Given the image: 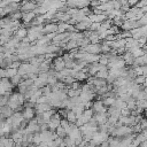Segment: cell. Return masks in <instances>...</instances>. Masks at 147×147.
Wrapping results in <instances>:
<instances>
[{
    "label": "cell",
    "mask_w": 147,
    "mask_h": 147,
    "mask_svg": "<svg viewBox=\"0 0 147 147\" xmlns=\"http://www.w3.org/2000/svg\"><path fill=\"white\" fill-rule=\"evenodd\" d=\"M146 6H147V0H138L134 7H137V8H142V7H146Z\"/></svg>",
    "instance_id": "obj_37"
},
{
    "label": "cell",
    "mask_w": 147,
    "mask_h": 147,
    "mask_svg": "<svg viewBox=\"0 0 147 147\" xmlns=\"http://www.w3.org/2000/svg\"><path fill=\"white\" fill-rule=\"evenodd\" d=\"M32 142L34 145H39L41 142V138H40V134L39 132H34L33 133V137H32Z\"/></svg>",
    "instance_id": "obj_33"
},
{
    "label": "cell",
    "mask_w": 147,
    "mask_h": 147,
    "mask_svg": "<svg viewBox=\"0 0 147 147\" xmlns=\"http://www.w3.org/2000/svg\"><path fill=\"white\" fill-rule=\"evenodd\" d=\"M57 32V23H53V22H48L45 23L42 26V33L44 34H48V33H55Z\"/></svg>",
    "instance_id": "obj_2"
},
{
    "label": "cell",
    "mask_w": 147,
    "mask_h": 147,
    "mask_svg": "<svg viewBox=\"0 0 147 147\" xmlns=\"http://www.w3.org/2000/svg\"><path fill=\"white\" fill-rule=\"evenodd\" d=\"M84 51L91 54H101V46L99 44H88L86 47H84Z\"/></svg>",
    "instance_id": "obj_4"
},
{
    "label": "cell",
    "mask_w": 147,
    "mask_h": 147,
    "mask_svg": "<svg viewBox=\"0 0 147 147\" xmlns=\"http://www.w3.org/2000/svg\"><path fill=\"white\" fill-rule=\"evenodd\" d=\"M131 113V110H129L127 108H123L121 109V116H129Z\"/></svg>",
    "instance_id": "obj_40"
},
{
    "label": "cell",
    "mask_w": 147,
    "mask_h": 147,
    "mask_svg": "<svg viewBox=\"0 0 147 147\" xmlns=\"http://www.w3.org/2000/svg\"><path fill=\"white\" fill-rule=\"evenodd\" d=\"M55 133H56V136H57V137H60V138H64V137L67 136V133H65L64 129H63L62 126H60V125L55 129Z\"/></svg>",
    "instance_id": "obj_31"
},
{
    "label": "cell",
    "mask_w": 147,
    "mask_h": 147,
    "mask_svg": "<svg viewBox=\"0 0 147 147\" xmlns=\"http://www.w3.org/2000/svg\"><path fill=\"white\" fill-rule=\"evenodd\" d=\"M136 99L134 98H129V100L126 101V108L129 109V110H134L136 109Z\"/></svg>",
    "instance_id": "obj_25"
},
{
    "label": "cell",
    "mask_w": 147,
    "mask_h": 147,
    "mask_svg": "<svg viewBox=\"0 0 147 147\" xmlns=\"http://www.w3.org/2000/svg\"><path fill=\"white\" fill-rule=\"evenodd\" d=\"M14 145H15V144H14V141L11 140V138H9V141L7 142V145H6L5 147H14Z\"/></svg>",
    "instance_id": "obj_42"
},
{
    "label": "cell",
    "mask_w": 147,
    "mask_h": 147,
    "mask_svg": "<svg viewBox=\"0 0 147 147\" xmlns=\"http://www.w3.org/2000/svg\"><path fill=\"white\" fill-rule=\"evenodd\" d=\"M139 147H147V140H144L139 144Z\"/></svg>",
    "instance_id": "obj_43"
},
{
    "label": "cell",
    "mask_w": 147,
    "mask_h": 147,
    "mask_svg": "<svg viewBox=\"0 0 147 147\" xmlns=\"http://www.w3.org/2000/svg\"><path fill=\"white\" fill-rule=\"evenodd\" d=\"M111 22H113V25H116V26L119 28L122 25V23H123V17H114L111 20Z\"/></svg>",
    "instance_id": "obj_34"
},
{
    "label": "cell",
    "mask_w": 147,
    "mask_h": 147,
    "mask_svg": "<svg viewBox=\"0 0 147 147\" xmlns=\"http://www.w3.org/2000/svg\"><path fill=\"white\" fill-rule=\"evenodd\" d=\"M16 74H17V69L10 68V67H7V68H6V76H7V78H11V77L15 76Z\"/></svg>",
    "instance_id": "obj_27"
},
{
    "label": "cell",
    "mask_w": 147,
    "mask_h": 147,
    "mask_svg": "<svg viewBox=\"0 0 147 147\" xmlns=\"http://www.w3.org/2000/svg\"><path fill=\"white\" fill-rule=\"evenodd\" d=\"M136 106L142 109H146L147 107V101L146 100H136Z\"/></svg>",
    "instance_id": "obj_35"
},
{
    "label": "cell",
    "mask_w": 147,
    "mask_h": 147,
    "mask_svg": "<svg viewBox=\"0 0 147 147\" xmlns=\"http://www.w3.org/2000/svg\"><path fill=\"white\" fill-rule=\"evenodd\" d=\"M22 113V116H23V118L25 119V121H30V119H32L33 117H34V115H36V113H34V108H30V107H24V109H23V111H21Z\"/></svg>",
    "instance_id": "obj_6"
},
{
    "label": "cell",
    "mask_w": 147,
    "mask_h": 147,
    "mask_svg": "<svg viewBox=\"0 0 147 147\" xmlns=\"http://www.w3.org/2000/svg\"><path fill=\"white\" fill-rule=\"evenodd\" d=\"M114 106L116 108H118V109H123V108H126V102L123 101V100H121L119 98H116L115 99V102H114Z\"/></svg>",
    "instance_id": "obj_24"
},
{
    "label": "cell",
    "mask_w": 147,
    "mask_h": 147,
    "mask_svg": "<svg viewBox=\"0 0 147 147\" xmlns=\"http://www.w3.org/2000/svg\"><path fill=\"white\" fill-rule=\"evenodd\" d=\"M99 57H100V55H99V54H91V53L85 52L84 57H83V61H85V62L88 64V63L98 62V61H99Z\"/></svg>",
    "instance_id": "obj_8"
},
{
    "label": "cell",
    "mask_w": 147,
    "mask_h": 147,
    "mask_svg": "<svg viewBox=\"0 0 147 147\" xmlns=\"http://www.w3.org/2000/svg\"><path fill=\"white\" fill-rule=\"evenodd\" d=\"M76 115H75V113L72 111V110H68L67 111V115H65V119L69 122V123H75L76 122Z\"/></svg>",
    "instance_id": "obj_22"
},
{
    "label": "cell",
    "mask_w": 147,
    "mask_h": 147,
    "mask_svg": "<svg viewBox=\"0 0 147 147\" xmlns=\"http://www.w3.org/2000/svg\"><path fill=\"white\" fill-rule=\"evenodd\" d=\"M8 17H9L10 21H20L21 17H22V11H21V10H16V11L9 14Z\"/></svg>",
    "instance_id": "obj_20"
},
{
    "label": "cell",
    "mask_w": 147,
    "mask_h": 147,
    "mask_svg": "<svg viewBox=\"0 0 147 147\" xmlns=\"http://www.w3.org/2000/svg\"><path fill=\"white\" fill-rule=\"evenodd\" d=\"M51 68L54 69L55 71H61L62 69H64V61H63L62 56H55L52 60Z\"/></svg>",
    "instance_id": "obj_1"
},
{
    "label": "cell",
    "mask_w": 147,
    "mask_h": 147,
    "mask_svg": "<svg viewBox=\"0 0 147 147\" xmlns=\"http://www.w3.org/2000/svg\"><path fill=\"white\" fill-rule=\"evenodd\" d=\"M80 86H82V84H80V82H78V80H74V82L69 85V87L72 88V90H79Z\"/></svg>",
    "instance_id": "obj_36"
},
{
    "label": "cell",
    "mask_w": 147,
    "mask_h": 147,
    "mask_svg": "<svg viewBox=\"0 0 147 147\" xmlns=\"http://www.w3.org/2000/svg\"><path fill=\"white\" fill-rule=\"evenodd\" d=\"M26 34H28V29H26V28H24L23 25H21V26H20V28L14 32V36H15V37H17L20 40H21V39H23L24 37H26Z\"/></svg>",
    "instance_id": "obj_12"
},
{
    "label": "cell",
    "mask_w": 147,
    "mask_h": 147,
    "mask_svg": "<svg viewBox=\"0 0 147 147\" xmlns=\"http://www.w3.org/2000/svg\"><path fill=\"white\" fill-rule=\"evenodd\" d=\"M107 114L109 116H114L116 118H119V116H121V109L116 108L115 106H110V107L107 108Z\"/></svg>",
    "instance_id": "obj_14"
},
{
    "label": "cell",
    "mask_w": 147,
    "mask_h": 147,
    "mask_svg": "<svg viewBox=\"0 0 147 147\" xmlns=\"http://www.w3.org/2000/svg\"><path fill=\"white\" fill-rule=\"evenodd\" d=\"M37 15L33 13V11H24V13H22V20H23V23H24V25H26L28 26V24L36 17Z\"/></svg>",
    "instance_id": "obj_9"
},
{
    "label": "cell",
    "mask_w": 147,
    "mask_h": 147,
    "mask_svg": "<svg viewBox=\"0 0 147 147\" xmlns=\"http://www.w3.org/2000/svg\"><path fill=\"white\" fill-rule=\"evenodd\" d=\"M147 99V92H146V88H142L139 91L138 95L136 96V100H146Z\"/></svg>",
    "instance_id": "obj_30"
},
{
    "label": "cell",
    "mask_w": 147,
    "mask_h": 147,
    "mask_svg": "<svg viewBox=\"0 0 147 147\" xmlns=\"http://www.w3.org/2000/svg\"><path fill=\"white\" fill-rule=\"evenodd\" d=\"M9 80H10V83H11V85H13V86L18 85V84H20V82L22 80V76H20L18 74H16V75H15V76H13L11 78H9Z\"/></svg>",
    "instance_id": "obj_28"
},
{
    "label": "cell",
    "mask_w": 147,
    "mask_h": 147,
    "mask_svg": "<svg viewBox=\"0 0 147 147\" xmlns=\"http://www.w3.org/2000/svg\"><path fill=\"white\" fill-rule=\"evenodd\" d=\"M88 25H90L88 22H84V21H82V22H78V23L75 24V29H76L77 31L83 32V31H85V30L88 29Z\"/></svg>",
    "instance_id": "obj_17"
},
{
    "label": "cell",
    "mask_w": 147,
    "mask_h": 147,
    "mask_svg": "<svg viewBox=\"0 0 147 147\" xmlns=\"http://www.w3.org/2000/svg\"><path fill=\"white\" fill-rule=\"evenodd\" d=\"M69 25L67 22H57V32H67Z\"/></svg>",
    "instance_id": "obj_21"
},
{
    "label": "cell",
    "mask_w": 147,
    "mask_h": 147,
    "mask_svg": "<svg viewBox=\"0 0 147 147\" xmlns=\"http://www.w3.org/2000/svg\"><path fill=\"white\" fill-rule=\"evenodd\" d=\"M92 109L94 113H106L107 111V107L103 106L102 100L96 99L95 101L92 102Z\"/></svg>",
    "instance_id": "obj_3"
},
{
    "label": "cell",
    "mask_w": 147,
    "mask_h": 147,
    "mask_svg": "<svg viewBox=\"0 0 147 147\" xmlns=\"http://www.w3.org/2000/svg\"><path fill=\"white\" fill-rule=\"evenodd\" d=\"M94 76L98 78H101V79H106L108 76V70H99Z\"/></svg>",
    "instance_id": "obj_32"
},
{
    "label": "cell",
    "mask_w": 147,
    "mask_h": 147,
    "mask_svg": "<svg viewBox=\"0 0 147 147\" xmlns=\"http://www.w3.org/2000/svg\"><path fill=\"white\" fill-rule=\"evenodd\" d=\"M139 125H140L141 130H142V129H146V127H147V121H146L145 116H142V117L140 118V121H139Z\"/></svg>",
    "instance_id": "obj_38"
},
{
    "label": "cell",
    "mask_w": 147,
    "mask_h": 147,
    "mask_svg": "<svg viewBox=\"0 0 147 147\" xmlns=\"http://www.w3.org/2000/svg\"><path fill=\"white\" fill-rule=\"evenodd\" d=\"M93 118H94V121L96 122L98 125H101V124H105L107 122L108 114H107V111L106 113H94Z\"/></svg>",
    "instance_id": "obj_5"
},
{
    "label": "cell",
    "mask_w": 147,
    "mask_h": 147,
    "mask_svg": "<svg viewBox=\"0 0 147 147\" xmlns=\"http://www.w3.org/2000/svg\"><path fill=\"white\" fill-rule=\"evenodd\" d=\"M138 147H139V146H138Z\"/></svg>",
    "instance_id": "obj_44"
},
{
    "label": "cell",
    "mask_w": 147,
    "mask_h": 147,
    "mask_svg": "<svg viewBox=\"0 0 147 147\" xmlns=\"http://www.w3.org/2000/svg\"><path fill=\"white\" fill-rule=\"evenodd\" d=\"M100 5V1L99 0H90V6L93 8V7H98Z\"/></svg>",
    "instance_id": "obj_41"
},
{
    "label": "cell",
    "mask_w": 147,
    "mask_h": 147,
    "mask_svg": "<svg viewBox=\"0 0 147 147\" xmlns=\"http://www.w3.org/2000/svg\"><path fill=\"white\" fill-rule=\"evenodd\" d=\"M90 75L87 74V72H84L83 70H79V71H76V74L74 75V78H75V80H78V82H84V80H86L87 79V77H88Z\"/></svg>",
    "instance_id": "obj_15"
},
{
    "label": "cell",
    "mask_w": 147,
    "mask_h": 147,
    "mask_svg": "<svg viewBox=\"0 0 147 147\" xmlns=\"http://www.w3.org/2000/svg\"><path fill=\"white\" fill-rule=\"evenodd\" d=\"M115 99L116 98H111V96H106V98H102V103L105 107H110V106H114V102H115Z\"/></svg>",
    "instance_id": "obj_18"
},
{
    "label": "cell",
    "mask_w": 147,
    "mask_h": 147,
    "mask_svg": "<svg viewBox=\"0 0 147 147\" xmlns=\"http://www.w3.org/2000/svg\"><path fill=\"white\" fill-rule=\"evenodd\" d=\"M75 1V6L76 8H84V7H88L90 6V0H74Z\"/></svg>",
    "instance_id": "obj_19"
},
{
    "label": "cell",
    "mask_w": 147,
    "mask_h": 147,
    "mask_svg": "<svg viewBox=\"0 0 147 147\" xmlns=\"http://www.w3.org/2000/svg\"><path fill=\"white\" fill-rule=\"evenodd\" d=\"M133 82H134L136 84H138V85H141V84H144V83L146 82V76L138 75V76H136V77L133 78Z\"/></svg>",
    "instance_id": "obj_29"
},
{
    "label": "cell",
    "mask_w": 147,
    "mask_h": 147,
    "mask_svg": "<svg viewBox=\"0 0 147 147\" xmlns=\"http://www.w3.org/2000/svg\"><path fill=\"white\" fill-rule=\"evenodd\" d=\"M122 59H123V61L125 62V65H129V67H131L132 64H133V61H134V57L132 56V54L129 52V51H125L123 54H122V56H121Z\"/></svg>",
    "instance_id": "obj_11"
},
{
    "label": "cell",
    "mask_w": 147,
    "mask_h": 147,
    "mask_svg": "<svg viewBox=\"0 0 147 147\" xmlns=\"http://www.w3.org/2000/svg\"><path fill=\"white\" fill-rule=\"evenodd\" d=\"M131 54H132V56L136 59V57H139V56H141V55H144V54H146V51H144L141 47H132V48H130V49H127Z\"/></svg>",
    "instance_id": "obj_13"
},
{
    "label": "cell",
    "mask_w": 147,
    "mask_h": 147,
    "mask_svg": "<svg viewBox=\"0 0 147 147\" xmlns=\"http://www.w3.org/2000/svg\"><path fill=\"white\" fill-rule=\"evenodd\" d=\"M49 109H52V107L49 106L48 102H46V103H36V106H34V113L37 115H40L44 111L49 110Z\"/></svg>",
    "instance_id": "obj_7"
},
{
    "label": "cell",
    "mask_w": 147,
    "mask_h": 147,
    "mask_svg": "<svg viewBox=\"0 0 147 147\" xmlns=\"http://www.w3.org/2000/svg\"><path fill=\"white\" fill-rule=\"evenodd\" d=\"M87 121H90L92 117H93V115H94V111H93V109L92 108H88V109H84L83 110V114H82Z\"/></svg>",
    "instance_id": "obj_26"
},
{
    "label": "cell",
    "mask_w": 147,
    "mask_h": 147,
    "mask_svg": "<svg viewBox=\"0 0 147 147\" xmlns=\"http://www.w3.org/2000/svg\"><path fill=\"white\" fill-rule=\"evenodd\" d=\"M63 142H64L65 147H76L75 140H74L72 138H70L69 136H65V137L63 138Z\"/></svg>",
    "instance_id": "obj_23"
},
{
    "label": "cell",
    "mask_w": 147,
    "mask_h": 147,
    "mask_svg": "<svg viewBox=\"0 0 147 147\" xmlns=\"http://www.w3.org/2000/svg\"><path fill=\"white\" fill-rule=\"evenodd\" d=\"M146 63H147V56H146V54H144V55H141L139 57H136L134 61H133V64L131 67H134V65H146Z\"/></svg>",
    "instance_id": "obj_16"
},
{
    "label": "cell",
    "mask_w": 147,
    "mask_h": 147,
    "mask_svg": "<svg viewBox=\"0 0 147 147\" xmlns=\"http://www.w3.org/2000/svg\"><path fill=\"white\" fill-rule=\"evenodd\" d=\"M13 113H14V110H13L10 107H8L7 105L0 107V117H1V118H7V117L11 116Z\"/></svg>",
    "instance_id": "obj_10"
},
{
    "label": "cell",
    "mask_w": 147,
    "mask_h": 147,
    "mask_svg": "<svg viewBox=\"0 0 147 147\" xmlns=\"http://www.w3.org/2000/svg\"><path fill=\"white\" fill-rule=\"evenodd\" d=\"M46 102H48L47 96H45V95H40V96L37 99V102H36V103H46Z\"/></svg>",
    "instance_id": "obj_39"
}]
</instances>
